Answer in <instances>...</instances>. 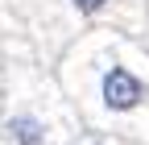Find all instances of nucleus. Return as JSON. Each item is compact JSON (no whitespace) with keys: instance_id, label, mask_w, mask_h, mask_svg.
<instances>
[{"instance_id":"f257e3e1","label":"nucleus","mask_w":149,"mask_h":145,"mask_svg":"<svg viewBox=\"0 0 149 145\" xmlns=\"http://www.w3.org/2000/svg\"><path fill=\"white\" fill-rule=\"evenodd\" d=\"M66 75L74 87H87V104L104 120L149 116V54L120 33H95L74 46Z\"/></svg>"},{"instance_id":"f03ea898","label":"nucleus","mask_w":149,"mask_h":145,"mask_svg":"<svg viewBox=\"0 0 149 145\" xmlns=\"http://www.w3.org/2000/svg\"><path fill=\"white\" fill-rule=\"evenodd\" d=\"M4 133L13 145H46L50 129H46V120L37 116V112H13L4 120Z\"/></svg>"},{"instance_id":"7ed1b4c3","label":"nucleus","mask_w":149,"mask_h":145,"mask_svg":"<svg viewBox=\"0 0 149 145\" xmlns=\"http://www.w3.org/2000/svg\"><path fill=\"white\" fill-rule=\"evenodd\" d=\"M70 8L79 13V17H87V21H95V17H120V21H133V17L124 13V0H70Z\"/></svg>"},{"instance_id":"20e7f679","label":"nucleus","mask_w":149,"mask_h":145,"mask_svg":"<svg viewBox=\"0 0 149 145\" xmlns=\"http://www.w3.org/2000/svg\"><path fill=\"white\" fill-rule=\"evenodd\" d=\"M87 145H104V141H87Z\"/></svg>"}]
</instances>
